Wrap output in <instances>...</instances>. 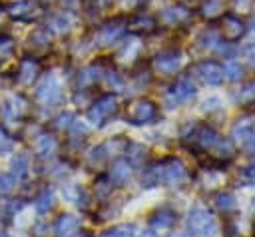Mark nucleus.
Listing matches in <instances>:
<instances>
[{
  "label": "nucleus",
  "mask_w": 255,
  "mask_h": 237,
  "mask_svg": "<svg viewBox=\"0 0 255 237\" xmlns=\"http://www.w3.org/2000/svg\"><path fill=\"white\" fill-rule=\"evenodd\" d=\"M239 100L241 102H253L255 100V80H251L247 86H243V90L239 92Z\"/></svg>",
  "instance_id": "29"
},
{
  "label": "nucleus",
  "mask_w": 255,
  "mask_h": 237,
  "mask_svg": "<svg viewBox=\"0 0 255 237\" xmlns=\"http://www.w3.org/2000/svg\"><path fill=\"white\" fill-rule=\"evenodd\" d=\"M56 147H58V141L52 135H40L36 141V153L40 157H50L52 153H56Z\"/></svg>",
  "instance_id": "19"
},
{
  "label": "nucleus",
  "mask_w": 255,
  "mask_h": 237,
  "mask_svg": "<svg viewBox=\"0 0 255 237\" xmlns=\"http://www.w3.org/2000/svg\"><path fill=\"white\" fill-rule=\"evenodd\" d=\"M185 177V167L179 159H169L163 163V183L167 185H177Z\"/></svg>",
  "instance_id": "9"
},
{
  "label": "nucleus",
  "mask_w": 255,
  "mask_h": 237,
  "mask_svg": "<svg viewBox=\"0 0 255 237\" xmlns=\"http://www.w3.org/2000/svg\"><path fill=\"white\" fill-rule=\"evenodd\" d=\"M28 157L26 155H16L14 157V161H12V169H14V175L18 177V179H24L26 175H28Z\"/></svg>",
  "instance_id": "24"
},
{
  "label": "nucleus",
  "mask_w": 255,
  "mask_h": 237,
  "mask_svg": "<svg viewBox=\"0 0 255 237\" xmlns=\"http://www.w3.org/2000/svg\"><path fill=\"white\" fill-rule=\"evenodd\" d=\"M169 237H183V235H175V233H173V235H169Z\"/></svg>",
  "instance_id": "42"
},
{
  "label": "nucleus",
  "mask_w": 255,
  "mask_h": 237,
  "mask_svg": "<svg viewBox=\"0 0 255 237\" xmlns=\"http://www.w3.org/2000/svg\"><path fill=\"white\" fill-rule=\"evenodd\" d=\"M253 237H255V225H253Z\"/></svg>",
  "instance_id": "45"
},
{
  "label": "nucleus",
  "mask_w": 255,
  "mask_h": 237,
  "mask_svg": "<svg viewBox=\"0 0 255 237\" xmlns=\"http://www.w3.org/2000/svg\"><path fill=\"white\" fill-rule=\"evenodd\" d=\"M106 157H108V153H106V145H98V147H94V149H92V153H90L88 161H90V165H100Z\"/></svg>",
  "instance_id": "28"
},
{
  "label": "nucleus",
  "mask_w": 255,
  "mask_h": 237,
  "mask_svg": "<svg viewBox=\"0 0 255 237\" xmlns=\"http://www.w3.org/2000/svg\"><path fill=\"white\" fill-rule=\"evenodd\" d=\"M201 14L205 18H219L223 14V0H203Z\"/></svg>",
  "instance_id": "22"
},
{
  "label": "nucleus",
  "mask_w": 255,
  "mask_h": 237,
  "mask_svg": "<svg viewBox=\"0 0 255 237\" xmlns=\"http://www.w3.org/2000/svg\"><path fill=\"white\" fill-rule=\"evenodd\" d=\"M221 32H223V38H225V40L235 42L239 36L245 34V24H243L237 16L227 14V16H223V20H221Z\"/></svg>",
  "instance_id": "8"
},
{
  "label": "nucleus",
  "mask_w": 255,
  "mask_h": 237,
  "mask_svg": "<svg viewBox=\"0 0 255 237\" xmlns=\"http://www.w3.org/2000/svg\"><path fill=\"white\" fill-rule=\"evenodd\" d=\"M187 16H189V12L185 8H181V6H169V8H165L159 14V20L163 24H167V26H175V24L187 20Z\"/></svg>",
  "instance_id": "14"
},
{
  "label": "nucleus",
  "mask_w": 255,
  "mask_h": 237,
  "mask_svg": "<svg viewBox=\"0 0 255 237\" xmlns=\"http://www.w3.org/2000/svg\"><path fill=\"white\" fill-rule=\"evenodd\" d=\"M213 201H215V207H217L221 213H231V211H235V207H237L235 195H233V193H229V191L217 193Z\"/></svg>",
  "instance_id": "20"
},
{
  "label": "nucleus",
  "mask_w": 255,
  "mask_h": 237,
  "mask_svg": "<svg viewBox=\"0 0 255 237\" xmlns=\"http://www.w3.org/2000/svg\"><path fill=\"white\" fill-rule=\"evenodd\" d=\"M78 237H88V235H86V233H80V235H78Z\"/></svg>",
  "instance_id": "41"
},
{
  "label": "nucleus",
  "mask_w": 255,
  "mask_h": 237,
  "mask_svg": "<svg viewBox=\"0 0 255 237\" xmlns=\"http://www.w3.org/2000/svg\"><path fill=\"white\" fill-rule=\"evenodd\" d=\"M118 110V100L116 96H102L100 100H96L92 104V108L88 110V119L94 123H102L104 119H108L112 114H116Z\"/></svg>",
  "instance_id": "3"
},
{
  "label": "nucleus",
  "mask_w": 255,
  "mask_h": 237,
  "mask_svg": "<svg viewBox=\"0 0 255 237\" xmlns=\"http://www.w3.org/2000/svg\"><path fill=\"white\" fill-rule=\"evenodd\" d=\"M241 143H243V149H245L247 153H251V155L255 153V127L247 133V137H245Z\"/></svg>",
  "instance_id": "32"
},
{
  "label": "nucleus",
  "mask_w": 255,
  "mask_h": 237,
  "mask_svg": "<svg viewBox=\"0 0 255 237\" xmlns=\"http://www.w3.org/2000/svg\"><path fill=\"white\" fill-rule=\"evenodd\" d=\"M12 16L18 18V20H30L34 16V4L30 0H22V2H16L12 6Z\"/></svg>",
  "instance_id": "21"
},
{
  "label": "nucleus",
  "mask_w": 255,
  "mask_h": 237,
  "mask_svg": "<svg viewBox=\"0 0 255 237\" xmlns=\"http://www.w3.org/2000/svg\"><path fill=\"white\" fill-rule=\"evenodd\" d=\"M12 48H14V42L10 38H2L0 40V56H8L12 52Z\"/></svg>",
  "instance_id": "36"
},
{
  "label": "nucleus",
  "mask_w": 255,
  "mask_h": 237,
  "mask_svg": "<svg viewBox=\"0 0 255 237\" xmlns=\"http://www.w3.org/2000/svg\"><path fill=\"white\" fill-rule=\"evenodd\" d=\"M197 72H199L201 80H203L205 84H209V86H219V84H223V80H225L223 68H221L219 64H215V62H201V64L197 66Z\"/></svg>",
  "instance_id": "6"
},
{
  "label": "nucleus",
  "mask_w": 255,
  "mask_h": 237,
  "mask_svg": "<svg viewBox=\"0 0 255 237\" xmlns=\"http://www.w3.org/2000/svg\"><path fill=\"white\" fill-rule=\"evenodd\" d=\"M36 211L38 213H48L50 209H52V205H54V193L50 191V189H46L38 199H36Z\"/></svg>",
  "instance_id": "23"
},
{
  "label": "nucleus",
  "mask_w": 255,
  "mask_h": 237,
  "mask_svg": "<svg viewBox=\"0 0 255 237\" xmlns=\"http://www.w3.org/2000/svg\"><path fill=\"white\" fill-rule=\"evenodd\" d=\"M36 96H38V100H40L44 106H50V108H52V106H58V104L62 102V86H60V82H58L54 76H50V78H46V80L40 84Z\"/></svg>",
  "instance_id": "4"
},
{
  "label": "nucleus",
  "mask_w": 255,
  "mask_h": 237,
  "mask_svg": "<svg viewBox=\"0 0 255 237\" xmlns=\"http://www.w3.org/2000/svg\"><path fill=\"white\" fill-rule=\"evenodd\" d=\"M131 175V163L126 161V159H118L114 165H112V171H110V179L114 183H126Z\"/></svg>",
  "instance_id": "16"
},
{
  "label": "nucleus",
  "mask_w": 255,
  "mask_h": 237,
  "mask_svg": "<svg viewBox=\"0 0 255 237\" xmlns=\"http://www.w3.org/2000/svg\"><path fill=\"white\" fill-rule=\"evenodd\" d=\"M133 28H137V30H145V32H149V30H153V20H151L149 16H141V18L137 20V26H133Z\"/></svg>",
  "instance_id": "35"
},
{
  "label": "nucleus",
  "mask_w": 255,
  "mask_h": 237,
  "mask_svg": "<svg viewBox=\"0 0 255 237\" xmlns=\"http://www.w3.org/2000/svg\"><path fill=\"white\" fill-rule=\"evenodd\" d=\"M251 34H255V24H253V28H251Z\"/></svg>",
  "instance_id": "43"
},
{
  "label": "nucleus",
  "mask_w": 255,
  "mask_h": 237,
  "mask_svg": "<svg viewBox=\"0 0 255 237\" xmlns=\"http://www.w3.org/2000/svg\"><path fill=\"white\" fill-rule=\"evenodd\" d=\"M193 137L197 139V143H199L203 149H213V147H217L219 141H221L219 133H217L213 127H209V125H201V127H197V131H195Z\"/></svg>",
  "instance_id": "10"
},
{
  "label": "nucleus",
  "mask_w": 255,
  "mask_h": 237,
  "mask_svg": "<svg viewBox=\"0 0 255 237\" xmlns=\"http://www.w3.org/2000/svg\"><path fill=\"white\" fill-rule=\"evenodd\" d=\"M76 229H78V219L70 213L60 215L56 225H54V231H56L58 237H70L72 233H76Z\"/></svg>",
  "instance_id": "12"
},
{
  "label": "nucleus",
  "mask_w": 255,
  "mask_h": 237,
  "mask_svg": "<svg viewBox=\"0 0 255 237\" xmlns=\"http://www.w3.org/2000/svg\"><path fill=\"white\" fill-rule=\"evenodd\" d=\"M70 119H74L72 114H62V116L58 118V123H56V125H58V127H70V123H72Z\"/></svg>",
  "instance_id": "38"
},
{
  "label": "nucleus",
  "mask_w": 255,
  "mask_h": 237,
  "mask_svg": "<svg viewBox=\"0 0 255 237\" xmlns=\"http://www.w3.org/2000/svg\"><path fill=\"white\" fill-rule=\"evenodd\" d=\"M187 229L191 235H217V223L213 215L203 207H193L187 215Z\"/></svg>",
  "instance_id": "1"
},
{
  "label": "nucleus",
  "mask_w": 255,
  "mask_h": 237,
  "mask_svg": "<svg viewBox=\"0 0 255 237\" xmlns=\"http://www.w3.org/2000/svg\"><path fill=\"white\" fill-rule=\"evenodd\" d=\"M52 26L56 28V30H68L70 28V16L68 14H58V16H54V20H52Z\"/></svg>",
  "instance_id": "30"
},
{
  "label": "nucleus",
  "mask_w": 255,
  "mask_h": 237,
  "mask_svg": "<svg viewBox=\"0 0 255 237\" xmlns=\"http://www.w3.org/2000/svg\"><path fill=\"white\" fill-rule=\"evenodd\" d=\"M133 231H135L133 225H120V227H114L112 231H108L106 237H133Z\"/></svg>",
  "instance_id": "27"
},
{
  "label": "nucleus",
  "mask_w": 255,
  "mask_h": 237,
  "mask_svg": "<svg viewBox=\"0 0 255 237\" xmlns=\"http://www.w3.org/2000/svg\"><path fill=\"white\" fill-rule=\"evenodd\" d=\"M255 125H253V121H249V119H241L239 123H235V127H233V137L235 139H245L247 137V133L253 129Z\"/></svg>",
  "instance_id": "25"
},
{
  "label": "nucleus",
  "mask_w": 255,
  "mask_h": 237,
  "mask_svg": "<svg viewBox=\"0 0 255 237\" xmlns=\"http://www.w3.org/2000/svg\"><path fill=\"white\" fill-rule=\"evenodd\" d=\"M241 56H243L249 64H255V42L245 44V46L241 48Z\"/></svg>",
  "instance_id": "33"
},
{
  "label": "nucleus",
  "mask_w": 255,
  "mask_h": 237,
  "mask_svg": "<svg viewBox=\"0 0 255 237\" xmlns=\"http://www.w3.org/2000/svg\"><path fill=\"white\" fill-rule=\"evenodd\" d=\"M12 149V139L10 135L0 127V153H8Z\"/></svg>",
  "instance_id": "34"
},
{
  "label": "nucleus",
  "mask_w": 255,
  "mask_h": 237,
  "mask_svg": "<svg viewBox=\"0 0 255 237\" xmlns=\"http://www.w3.org/2000/svg\"><path fill=\"white\" fill-rule=\"evenodd\" d=\"M0 237H8V235H6V233H0Z\"/></svg>",
  "instance_id": "44"
},
{
  "label": "nucleus",
  "mask_w": 255,
  "mask_h": 237,
  "mask_svg": "<svg viewBox=\"0 0 255 237\" xmlns=\"http://www.w3.org/2000/svg\"><path fill=\"white\" fill-rule=\"evenodd\" d=\"M62 2H64L66 6H76V2H78V0H62Z\"/></svg>",
  "instance_id": "40"
},
{
  "label": "nucleus",
  "mask_w": 255,
  "mask_h": 237,
  "mask_svg": "<svg viewBox=\"0 0 255 237\" xmlns=\"http://www.w3.org/2000/svg\"><path fill=\"white\" fill-rule=\"evenodd\" d=\"M24 112H26V102H24L20 96L10 98V100H8V102H4V106H2V114H4L8 119L20 118Z\"/></svg>",
  "instance_id": "17"
},
{
  "label": "nucleus",
  "mask_w": 255,
  "mask_h": 237,
  "mask_svg": "<svg viewBox=\"0 0 255 237\" xmlns=\"http://www.w3.org/2000/svg\"><path fill=\"white\" fill-rule=\"evenodd\" d=\"M243 179L249 183V185H255V165H249L243 169Z\"/></svg>",
  "instance_id": "37"
},
{
  "label": "nucleus",
  "mask_w": 255,
  "mask_h": 237,
  "mask_svg": "<svg viewBox=\"0 0 255 237\" xmlns=\"http://www.w3.org/2000/svg\"><path fill=\"white\" fill-rule=\"evenodd\" d=\"M124 36V22L122 20H114V22H108L100 28L98 32V42L102 46H110L114 44L116 40H120Z\"/></svg>",
  "instance_id": "7"
},
{
  "label": "nucleus",
  "mask_w": 255,
  "mask_h": 237,
  "mask_svg": "<svg viewBox=\"0 0 255 237\" xmlns=\"http://www.w3.org/2000/svg\"><path fill=\"white\" fill-rule=\"evenodd\" d=\"M195 86L187 80V78H183V80H179L177 84H175V88L171 90V96H169V108H177V104H185V102H191L193 98H195Z\"/></svg>",
  "instance_id": "5"
},
{
  "label": "nucleus",
  "mask_w": 255,
  "mask_h": 237,
  "mask_svg": "<svg viewBox=\"0 0 255 237\" xmlns=\"http://www.w3.org/2000/svg\"><path fill=\"white\" fill-rule=\"evenodd\" d=\"M139 237H157V235H155L153 231H143V233H141Z\"/></svg>",
  "instance_id": "39"
},
{
  "label": "nucleus",
  "mask_w": 255,
  "mask_h": 237,
  "mask_svg": "<svg viewBox=\"0 0 255 237\" xmlns=\"http://www.w3.org/2000/svg\"><path fill=\"white\" fill-rule=\"evenodd\" d=\"M159 181H163V163H153L151 167H147L141 175V183L145 187H155L159 185Z\"/></svg>",
  "instance_id": "18"
},
{
  "label": "nucleus",
  "mask_w": 255,
  "mask_h": 237,
  "mask_svg": "<svg viewBox=\"0 0 255 237\" xmlns=\"http://www.w3.org/2000/svg\"><path fill=\"white\" fill-rule=\"evenodd\" d=\"M38 72H40V66H38V62H36L34 58H24V60L20 62L18 74H20V82H22V84H32V82L36 80Z\"/></svg>",
  "instance_id": "15"
},
{
  "label": "nucleus",
  "mask_w": 255,
  "mask_h": 237,
  "mask_svg": "<svg viewBox=\"0 0 255 237\" xmlns=\"http://www.w3.org/2000/svg\"><path fill=\"white\" fill-rule=\"evenodd\" d=\"M157 116V108L151 100H137L131 104L129 112H128V119L133 125H141V123H149L153 121Z\"/></svg>",
  "instance_id": "2"
},
{
  "label": "nucleus",
  "mask_w": 255,
  "mask_h": 237,
  "mask_svg": "<svg viewBox=\"0 0 255 237\" xmlns=\"http://www.w3.org/2000/svg\"><path fill=\"white\" fill-rule=\"evenodd\" d=\"M155 66L163 74H175L181 66V56L179 54H163L155 58Z\"/></svg>",
  "instance_id": "13"
},
{
  "label": "nucleus",
  "mask_w": 255,
  "mask_h": 237,
  "mask_svg": "<svg viewBox=\"0 0 255 237\" xmlns=\"http://www.w3.org/2000/svg\"><path fill=\"white\" fill-rule=\"evenodd\" d=\"M223 74H225V78H229V80L237 82V80L243 76V68H241L237 62H227V64H225V68H223Z\"/></svg>",
  "instance_id": "26"
},
{
  "label": "nucleus",
  "mask_w": 255,
  "mask_h": 237,
  "mask_svg": "<svg viewBox=\"0 0 255 237\" xmlns=\"http://www.w3.org/2000/svg\"><path fill=\"white\" fill-rule=\"evenodd\" d=\"M14 187V175L0 173V193H10Z\"/></svg>",
  "instance_id": "31"
},
{
  "label": "nucleus",
  "mask_w": 255,
  "mask_h": 237,
  "mask_svg": "<svg viewBox=\"0 0 255 237\" xmlns=\"http://www.w3.org/2000/svg\"><path fill=\"white\" fill-rule=\"evenodd\" d=\"M175 219H177V215H175V211L171 209V207H159L153 215H151V227H155V229H165V227H171L173 223H175Z\"/></svg>",
  "instance_id": "11"
}]
</instances>
